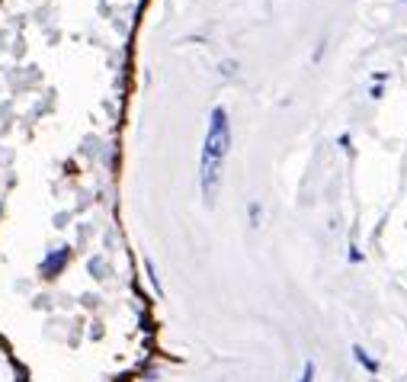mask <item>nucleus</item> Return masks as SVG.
Returning a JSON list of instances; mask_svg holds the SVG:
<instances>
[{"label": "nucleus", "instance_id": "f257e3e1", "mask_svg": "<svg viewBox=\"0 0 407 382\" xmlns=\"http://www.w3.org/2000/svg\"><path fill=\"white\" fill-rule=\"evenodd\" d=\"M228 148H231V129H228V113L225 106H215L208 116L206 145H202V161H199V187L206 206H215V196L221 190V167H225Z\"/></svg>", "mask_w": 407, "mask_h": 382}, {"label": "nucleus", "instance_id": "f03ea898", "mask_svg": "<svg viewBox=\"0 0 407 382\" xmlns=\"http://www.w3.org/2000/svg\"><path fill=\"white\" fill-rule=\"evenodd\" d=\"M68 260H71V251H68V247H58V251H52L46 260H42V267H39L42 279H55V277H58V273L68 267Z\"/></svg>", "mask_w": 407, "mask_h": 382}, {"label": "nucleus", "instance_id": "7ed1b4c3", "mask_svg": "<svg viewBox=\"0 0 407 382\" xmlns=\"http://www.w3.org/2000/svg\"><path fill=\"white\" fill-rule=\"evenodd\" d=\"M353 356H356V360H359V363H362V366H366V369H369V373H379V363H375V360H372V356H369V353H366V350H362V347H359V344H356V347H353Z\"/></svg>", "mask_w": 407, "mask_h": 382}, {"label": "nucleus", "instance_id": "20e7f679", "mask_svg": "<svg viewBox=\"0 0 407 382\" xmlns=\"http://www.w3.org/2000/svg\"><path fill=\"white\" fill-rule=\"evenodd\" d=\"M298 382H314V363H305L302 379H298Z\"/></svg>", "mask_w": 407, "mask_h": 382}]
</instances>
